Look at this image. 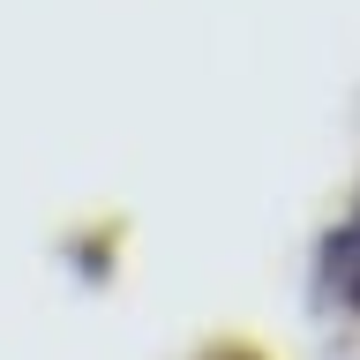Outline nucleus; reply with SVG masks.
<instances>
[{
    "mask_svg": "<svg viewBox=\"0 0 360 360\" xmlns=\"http://www.w3.org/2000/svg\"><path fill=\"white\" fill-rule=\"evenodd\" d=\"M323 278L345 292V308H360V218L330 240V255H323Z\"/></svg>",
    "mask_w": 360,
    "mask_h": 360,
    "instance_id": "1",
    "label": "nucleus"
},
{
    "mask_svg": "<svg viewBox=\"0 0 360 360\" xmlns=\"http://www.w3.org/2000/svg\"><path fill=\"white\" fill-rule=\"evenodd\" d=\"M225 360H240V353H225Z\"/></svg>",
    "mask_w": 360,
    "mask_h": 360,
    "instance_id": "2",
    "label": "nucleus"
}]
</instances>
